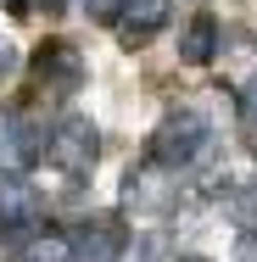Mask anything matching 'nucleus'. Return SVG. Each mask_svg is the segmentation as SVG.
I'll return each instance as SVG.
<instances>
[{
  "label": "nucleus",
  "mask_w": 257,
  "mask_h": 262,
  "mask_svg": "<svg viewBox=\"0 0 257 262\" xmlns=\"http://www.w3.org/2000/svg\"><path fill=\"white\" fill-rule=\"evenodd\" d=\"M34 78H39V95L45 101H67L84 90V56L73 45H45L34 56Z\"/></svg>",
  "instance_id": "39448f33"
},
{
  "label": "nucleus",
  "mask_w": 257,
  "mask_h": 262,
  "mask_svg": "<svg viewBox=\"0 0 257 262\" xmlns=\"http://www.w3.org/2000/svg\"><path fill=\"white\" fill-rule=\"evenodd\" d=\"M235 262H257V234H252V229H241V240H235Z\"/></svg>",
  "instance_id": "f8f14e48"
},
{
  "label": "nucleus",
  "mask_w": 257,
  "mask_h": 262,
  "mask_svg": "<svg viewBox=\"0 0 257 262\" xmlns=\"http://www.w3.org/2000/svg\"><path fill=\"white\" fill-rule=\"evenodd\" d=\"M123 207L129 212H151V217L173 212L179 207V173H173V167H156V162L134 167V173L123 179Z\"/></svg>",
  "instance_id": "7ed1b4c3"
},
{
  "label": "nucleus",
  "mask_w": 257,
  "mask_h": 262,
  "mask_svg": "<svg viewBox=\"0 0 257 262\" xmlns=\"http://www.w3.org/2000/svg\"><path fill=\"white\" fill-rule=\"evenodd\" d=\"M218 39H224V34H218V17H190V23H185V34H179V61H185V67H207V61H212V56H218Z\"/></svg>",
  "instance_id": "1a4fd4ad"
},
{
  "label": "nucleus",
  "mask_w": 257,
  "mask_h": 262,
  "mask_svg": "<svg viewBox=\"0 0 257 262\" xmlns=\"http://www.w3.org/2000/svg\"><path fill=\"white\" fill-rule=\"evenodd\" d=\"M179 262H207V257H179Z\"/></svg>",
  "instance_id": "a211bd4d"
},
{
  "label": "nucleus",
  "mask_w": 257,
  "mask_h": 262,
  "mask_svg": "<svg viewBox=\"0 0 257 262\" xmlns=\"http://www.w3.org/2000/svg\"><path fill=\"white\" fill-rule=\"evenodd\" d=\"M241 128H246V145L257 151V106H246V123H241Z\"/></svg>",
  "instance_id": "2eb2a0df"
},
{
  "label": "nucleus",
  "mask_w": 257,
  "mask_h": 262,
  "mask_svg": "<svg viewBox=\"0 0 257 262\" xmlns=\"http://www.w3.org/2000/svg\"><path fill=\"white\" fill-rule=\"evenodd\" d=\"M45 6H51V11H67V6H78V0H45Z\"/></svg>",
  "instance_id": "dca6fc26"
},
{
  "label": "nucleus",
  "mask_w": 257,
  "mask_h": 262,
  "mask_svg": "<svg viewBox=\"0 0 257 262\" xmlns=\"http://www.w3.org/2000/svg\"><path fill=\"white\" fill-rule=\"evenodd\" d=\"M67 246H73V262H117L129 251V229H123V217H84L78 223V234H67Z\"/></svg>",
  "instance_id": "423d86ee"
},
{
  "label": "nucleus",
  "mask_w": 257,
  "mask_h": 262,
  "mask_svg": "<svg viewBox=\"0 0 257 262\" xmlns=\"http://www.w3.org/2000/svg\"><path fill=\"white\" fill-rule=\"evenodd\" d=\"M6 6H11V11H28V0H6Z\"/></svg>",
  "instance_id": "f3484780"
},
{
  "label": "nucleus",
  "mask_w": 257,
  "mask_h": 262,
  "mask_svg": "<svg viewBox=\"0 0 257 262\" xmlns=\"http://www.w3.org/2000/svg\"><path fill=\"white\" fill-rule=\"evenodd\" d=\"M28 262H73V246H67V234H56V229L34 234V240H28Z\"/></svg>",
  "instance_id": "9d476101"
},
{
  "label": "nucleus",
  "mask_w": 257,
  "mask_h": 262,
  "mask_svg": "<svg viewBox=\"0 0 257 262\" xmlns=\"http://www.w3.org/2000/svg\"><path fill=\"white\" fill-rule=\"evenodd\" d=\"M168 0H123V11H117V28H123V45L134 51V45H146L156 39L162 28H168Z\"/></svg>",
  "instance_id": "6e6552de"
},
{
  "label": "nucleus",
  "mask_w": 257,
  "mask_h": 262,
  "mask_svg": "<svg viewBox=\"0 0 257 262\" xmlns=\"http://www.w3.org/2000/svg\"><path fill=\"white\" fill-rule=\"evenodd\" d=\"M84 6H90L95 23H117V11H123V0H84Z\"/></svg>",
  "instance_id": "9b49d317"
},
{
  "label": "nucleus",
  "mask_w": 257,
  "mask_h": 262,
  "mask_svg": "<svg viewBox=\"0 0 257 262\" xmlns=\"http://www.w3.org/2000/svg\"><path fill=\"white\" fill-rule=\"evenodd\" d=\"M207 151V123L196 112H173L162 117L151 134V162L156 167H190V162Z\"/></svg>",
  "instance_id": "f03ea898"
},
{
  "label": "nucleus",
  "mask_w": 257,
  "mask_h": 262,
  "mask_svg": "<svg viewBox=\"0 0 257 262\" xmlns=\"http://www.w3.org/2000/svg\"><path fill=\"white\" fill-rule=\"evenodd\" d=\"M140 262H162V234H146L140 240Z\"/></svg>",
  "instance_id": "ddd939ff"
},
{
  "label": "nucleus",
  "mask_w": 257,
  "mask_h": 262,
  "mask_svg": "<svg viewBox=\"0 0 257 262\" xmlns=\"http://www.w3.org/2000/svg\"><path fill=\"white\" fill-rule=\"evenodd\" d=\"M39 151H45V123L0 112V179H17L23 167H34Z\"/></svg>",
  "instance_id": "20e7f679"
},
{
  "label": "nucleus",
  "mask_w": 257,
  "mask_h": 262,
  "mask_svg": "<svg viewBox=\"0 0 257 262\" xmlns=\"http://www.w3.org/2000/svg\"><path fill=\"white\" fill-rule=\"evenodd\" d=\"M11 73H17V51L0 39V78H11Z\"/></svg>",
  "instance_id": "4468645a"
},
{
  "label": "nucleus",
  "mask_w": 257,
  "mask_h": 262,
  "mask_svg": "<svg viewBox=\"0 0 257 262\" xmlns=\"http://www.w3.org/2000/svg\"><path fill=\"white\" fill-rule=\"evenodd\" d=\"M39 223V195L23 179H0V246H23Z\"/></svg>",
  "instance_id": "0eeeda50"
},
{
  "label": "nucleus",
  "mask_w": 257,
  "mask_h": 262,
  "mask_svg": "<svg viewBox=\"0 0 257 262\" xmlns=\"http://www.w3.org/2000/svg\"><path fill=\"white\" fill-rule=\"evenodd\" d=\"M45 151H51V162L67 179H84L95 167V157H101V134H95L90 117H62L51 134H45Z\"/></svg>",
  "instance_id": "f257e3e1"
}]
</instances>
